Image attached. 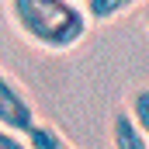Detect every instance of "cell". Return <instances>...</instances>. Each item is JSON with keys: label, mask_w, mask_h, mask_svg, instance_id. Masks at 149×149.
I'll use <instances>...</instances> for the list:
<instances>
[{"label": "cell", "mask_w": 149, "mask_h": 149, "mask_svg": "<svg viewBox=\"0 0 149 149\" xmlns=\"http://www.w3.org/2000/svg\"><path fill=\"white\" fill-rule=\"evenodd\" d=\"M28 146L31 149H76L59 128H52V125H31V132H28Z\"/></svg>", "instance_id": "4"}, {"label": "cell", "mask_w": 149, "mask_h": 149, "mask_svg": "<svg viewBox=\"0 0 149 149\" xmlns=\"http://www.w3.org/2000/svg\"><path fill=\"white\" fill-rule=\"evenodd\" d=\"M139 0H87V17L90 21H111V17H118V14H125L128 7H135Z\"/></svg>", "instance_id": "5"}, {"label": "cell", "mask_w": 149, "mask_h": 149, "mask_svg": "<svg viewBox=\"0 0 149 149\" xmlns=\"http://www.w3.org/2000/svg\"><path fill=\"white\" fill-rule=\"evenodd\" d=\"M128 114H132L135 128L146 135V142H149V87L135 90V94L128 97Z\"/></svg>", "instance_id": "6"}, {"label": "cell", "mask_w": 149, "mask_h": 149, "mask_svg": "<svg viewBox=\"0 0 149 149\" xmlns=\"http://www.w3.org/2000/svg\"><path fill=\"white\" fill-rule=\"evenodd\" d=\"M111 142H114V149H149L146 135L135 128V121H132V114H128V111H118V114H114Z\"/></svg>", "instance_id": "3"}, {"label": "cell", "mask_w": 149, "mask_h": 149, "mask_svg": "<svg viewBox=\"0 0 149 149\" xmlns=\"http://www.w3.org/2000/svg\"><path fill=\"white\" fill-rule=\"evenodd\" d=\"M142 21H146V28H149V3H146V10H142Z\"/></svg>", "instance_id": "8"}, {"label": "cell", "mask_w": 149, "mask_h": 149, "mask_svg": "<svg viewBox=\"0 0 149 149\" xmlns=\"http://www.w3.org/2000/svg\"><path fill=\"white\" fill-rule=\"evenodd\" d=\"M0 149H31V146L21 139V132H14V128L0 125Z\"/></svg>", "instance_id": "7"}, {"label": "cell", "mask_w": 149, "mask_h": 149, "mask_svg": "<svg viewBox=\"0 0 149 149\" xmlns=\"http://www.w3.org/2000/svg\"><path fill=\"white\" fill-rule=\"evenodd\" d=\"M0 125H7V128H14L21 135H28L31 125H35V108H31L28 94L3 70H0Z\"/></svg>", "instance_id": "2"}, {"label": "cell", "mask_w": 149, "mask_h": 149, "mask_svg": "<svg viewBox=\"0 0 149 149\" xmlns=\"http://www.w3.org/2000/svg\"><path fill=\"white\" fill-rule=\"evenodd\" d=\"M10 17L17 31L49 52H70L87 35V10L73 0H10Z\"/></svg>", "instance_id": "1"}]
</instances>
